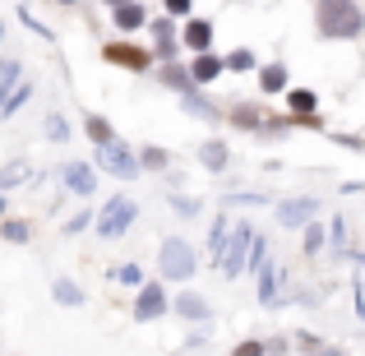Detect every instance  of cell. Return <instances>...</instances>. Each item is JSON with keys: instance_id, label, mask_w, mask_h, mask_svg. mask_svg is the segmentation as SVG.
I'll use <instances>...</instances> for the list:
<instances>
[{"instance_id": "6da1fadb", "label": "cell", "mask_w": 365, "mask_h": 356, "mask_svg": "<svg viewBox=\"0 0 365 356\" xmlns=\"http://www.w3.org/2000/svg\"><path fill=\"white\" fill-rule=\"evenodd\" d=\"M314 28H319V37H361L365 33V14L356 0H319V9H314Z\"/></svg>"}, {"instance_id": "7a4b0ae2", "label": "cell", "mask_w": 365, "mask_h": 356, "mask_svg": "<svg viewBox=\"0 0 365 356\" xmlns=\"http://www.w3.org/2000/svg\"><path fill=\"white\" fill-rule=\"evenodd\" d=\"M158 264H162V278H171V283H190V273H195V250L185 245V240H162V255H158Z\"/></svg>"}, {"instance_id": "3957f363", "label": "cell", "mask_w": 365, "mask_h": 356, "mask_svg": "<svg viewBox=\"0 0 365 356\" xmlns=\"http://www.w3.org/2000/svg\"><path fill=\"white\" fill-rule=\"evenodd\" d=\"M130 223H134V199L116 195L107 208H102V218H98V232H102V236H125V232H130Z\"/></svg>"}, {"instance_id": "277c9868", "label": "cell", "mask_w": 365, "mask_h": 356, "mask_svg": "<svg viewBox=\"0 0 365 356\" xmlns=\"http://www.w3.org/2000/svg\"><path fill=\"white\" fill-rule=\"evenodd\" d=\"M255 245V236H250V227L245 223H236V232H232V240L222 245V268L227 273H241V264H245V250Z\"/></svg>"}, {"instance_id": "5b68a950", "label": "cell", "mask_w": 365, "mask_h": 356, "mask_svg": "<svg viewBox=\"0 0 365 356\" xmlns=\"http://www.w3.org/2000/svg\"><path fill=\"white\" fill-rule=\"evenodd\" d=\"M102 56H107L111 65H125V70H148V51H143V46H130V42L102 46Z\"/></svg>"}, {"instance_id": "8992f818", "label": "cell", "mask_w": 365, "mask_h": 356, "mask_svg": "<svg viewBox=\"0 0 365 356\" xmlns=\"http://www.w3.org/2000/svg\"><path fill=\"white\" fill-rule=\"evenodd\" d=\"M98 162H102L107 171H116V176H125V180L134 176V158H130V153L120 148L116 139H111V143H98Z\"/></svg>"}, {"instance_id": "52a82bcc", "label": "cell", "mask_w": 365, "mask_h": 356, "mask_svg": "<svg viewBox=\"0 0 365 356\" xmlns=\"http://www.w3.org/2000/svg\"><path fill=\"white\" fill-rule=\"evenodd\" d=\"M162 310H167V296H162V287H158V283H148V287L139 292V301H134V320L148 324V320H158Z\"/></svg>"}, {"instance_id": "ba28073f", "label": "cell", "mask_w": 365, "mask_h": 356, "mask_svg": "<svg viewBox=\"0 0 365 356\" xmlns=\"http://www.w3.org/2000/svg\"><path fill=\"white\" fill-rule=\"evenodd\" d=\"M314 208H319L314 199H287V204H277V218H282L287 227H305L314 218Z\"/></svg>"}, {"instance_id": "9c48e42d", "label": "cell", "mask_w": 365, "mask_h": 356, "mask_svg": "<svg viewBox=\"0 0 365 356\" xmlns=\"http://www.w3.org/2000/svg\"><path fill=\"white\" fill-rule=\"evenodd\" d=\"M180 42H185L190 51H208V42H213V24H208V19H190L185 33H180Z\"/></svg>"}, {"instance_id": "30bf717a", "label": "cell", "mask_w": 365, "mask_h": 356, "mask_svg": "<svg viewBox=\"0 0 365 356\" xmlns=\"http://www.w3.org/2000/svg\"><path fill=\"white\" fill-rule=\"evenodd\" d=\"M65 185H70L74 195H93V190H98V180H93V167H83V162H70V167H65Z\"/></svg>"}, {"instance_id": "8fae6325", "label": "cell", "mask_w": 365, "mask_h": 356, "mask_svg": "<svg viewBox=\"0 0 365 356\" xmlns=\"http://www.w3.org/2000/svg\"><path fill=\"white\" fill-rule=\"evenodd\" d=\"M222 70H227V61H217V56H208V51H199V56H195V65H190L195 83H208V79H217Z\"/></svg>"}, {"instance_id": "7c38bea8", "label": "cell", "mask_w": 365, "mask_h": 356, "mask_svg": "<svg viewBox=\"0 0 365 356\" xmlns=\"http://www.w3.org/2000/svg\"><path fill=\"white\" fill-rule=\"evenodd\" d=\"M116 9V28L120 33H134V28L143 24V5H134V0H120V5H111Z\"/></svg>"}, {"instance_id": "4fadbf2b", "label": "cell", "mask_w": 365, "mask_h": 356, "mask_svg": "<svg viewBox=\"0 0 365 356\" xmlns=\"http://www.w3.org/2000/svg\"><path fill=\"white\" fill-rule=\"evenodd\" d=\"M287 107H292L296 116H314V107H319V98H314L310 88H292V93H287Z\"/></svg>"}, {"instance_id": "5bb4252c", "label": "cell", "mask_w": 365, "mask_h": 356, "mask_svg": "<svg viewBox=\"0 0 365 356\" xmlns=\"http://www.w3.org/2000/svg\"><path fill=\"white\" fill-rule=\"evenodd\" d=\"M199 158H204V167H208V171H222L232 153H227V143H204V148H199Z\"/></svg>"}, {"instance_id": "9a60e30c", "label": "cell", "mask_w": 365, "mask_h": 356, "mask_svg": "<svg viewBox=\"0 0 365 356\" xmlns=\"http://www.w3.org/2000/svg\"><path fill=\"white\" fill-rule=\"evenodd\" d=\"M153 42H158V56H171L176 37H171V19H153Z\"/></svg>"}, {"instance_id": "2e32d148", "label": "cell", "mask_w": 365, "mask_h": 356, "mask_svg": "<svg viewBox=\"0 0 365 356\" xmlns=\"http://www.w3.org/2000/svg\"><path fill=\"white\" fill-rule=\"evenodd\" d=\"M259 83H264V93H282L287 88V70H282V65H264Z\"/></svg>"}, {"instance_id": "e0dca14e", "label": "cell", "mask_w": 365, "mask_h": 356, "mask_svg": "<svg viewBox=\"0 0 365 356\" xmlns=\"http://www.w3.org/2000/svg\"><path fill=\"white\" fill-rule=\"evenodd\" d=\"M176 310L185 315V320H208V305L199 301V296H190V292H185V296H180V301H176Z\"/></svg>"}, {"instance_id": "ac0fdd59", "label": "cell", "mask_w": 365, "mask_h": 356, "mask_svg": "<svg viewBox=\"0 0 365 356\" xmlns=\"http://www.w3.org/2000/svg\"><path fill=\"white\" fill-rule=\"evenodd\" d=\"M51 292H56V301H61V305H79V301H83V292L70 283V278H61V283H56Z\"/></svg>"}, {"instance_id": "d6986e66", "label": "cell", "mask_w": 365, "mask_h": 356, "mask_svg": "<svg viewBox=\"0 0 365 356\" xmlns=\"http://www.w3.org/2000/svg\"><path fill=\"white\" fill-rule=\"evenodd\" d=\"M24 176H28V162H9V167L5 171H0V185H24Z\"/></svg>"}, {"instance_id": "ffe728a7", "label": "cell", "mask_w": 365, "mask_h": 356, "mask_svg": "<svg viewBox=\"0 0 365 356\" xmlns=\"http://www.w3.org/2000/svg\"><path fill=\"white\" fill-rule=\"evenodd\" d=\"M162 83H171V88L185 93L190 83H195V74H185V70H176V65H167V70H162Z\"/></svg>"}, {"instance_id": "44dd1931", "label": "cell", "mask_w": 365, "mask_h": 356, "mask_svg": "<svg viewBox=\"0 0 365 356\" xmlns=\"http://www.w3.org/2000/svg\"><path fill=\"white\" fill-rule=\"evenodd\" d=\"M0 236L14 240V245H24V240H28V223H14V218H9V223H0Z\"/></svg>"}, {"instance_id": "7402d4cb", "label": "cell", "mask_w": 365, "mask_h": 356, "mask_svg": "<svg viewBox=\"0 0 365 356\" xmlns=\"http://www.w3.org/2000/svg\"><path fill=\"white\" fill-rule=\"evenodd\" d=\"M88 139L93 143H111V125L102 121V116H88Z\"/></svg>"}, {"instance_id": "603a6c76", "label": "cell", "mask_w": 365, "mask_h": 356, "mask_svg": "<svg viewBox=\"0 0 365 356\" xmlns=\"http://www.w3.org/2000/svg\"><path fill=\"white\" fill-rule=\"evenodd\" d=\"M227 70H236V74L255 70V56H250V51H232V56H227Z\"/></svg>"}, {"instance_id": "cb8c5ba5", "label": "cell", "mask_w": 365, "mask_h": 356, "mask_svg": "<svg viewBox=\"0 0 365 356\" xmlns=\"http://www.w3.org/2000/svg\"><path fill=\"white\" fill-rule=\"evenodd\" d=\"M259 296H264V301H277V292H273V268L264 264V273H259Z\"/></svg>"}, {"instance_id": "d4e9b609", "label": "cell", "mask_w": 365, "mask_h": 356, "mask_svg": "<svg viewBox=\"0 0 365 356\" xmlns=\"http://www.w3.org/2000/svg\"><path fill=\"white\" fill-rule=\"evenodd\" d=\"M46 134H51V139L61 143V139H65L70 130H65V121H61V116H46Z\"/></svg>"}, {"instance_id": "484cf974", "label": "cell", "mask_w": 365, "mask_h": 356, "mask_svg": "<svg viewBox=\"0 0 365 356\" xmlns=\"http://www.w3.org/2000/svg\"><path fill=\"white\" fill-rule=\"evenodd\" d=\"M143 167H167V153L162 148H143Z\"/></svg>"}, {"instance_id": "4316f807", "label": "cell", "mask_w": 365, "mask_h": 356, "mask_svg": "<svg viewBox=\"0 0 365 356\" xmlns=\"http://www.w3.org/2000/svg\"><path fill=\"white\" fill-rule=\"evenodd\" d=\"M319 245H324V232H319V227H310V232H305V250L319 255Z\"/></svg>"}, {"instance_id": "83f0119b", "label": "cell", "mask_w": 365, "mask_h": 356, "mask_svg": "<svg viewBox=\"0 0 365 356\" xmlns=\"http://www.w3.org/2000/svg\"><path fill=\"white\" fill-rule=\"evenodd\" d=\"M190 5L195 0H167V14H190Z\"/></svg>"}, {"instance_id": "f1b7e54d", "label": "cell", "mask_w": 365, "mask_h": 356, "mask_svg": "<svg viewBox=\"0 0 365 356\" xmlns=\"http://www.w3.org/2000/svg\"><path fill=\"white\" fill-rule=\"evenodd\" d=\"M116 278H120V283H139V268L125 264V268H116Z\"/></svg>"}, {"instance_id": "f546056e", "label": "cell", "mask_w": 365, "mask_h": 356, "mask_svg": "<svg viewBox=\"0 0 365 356\" xmlns=\"http://www.w3.org/2000/svg\"><path fill=\"white\" fill-rule=\"evenodd\" d=\"M356 292H361V315H365V278L356 283Z\"/></svg>"}, {"instance_id": "4dcf8cb0", "label": "cell", "mask_w": 365, "mask_h": 356, "mask_svg": "<svg viewBox=\"0 0 365 356\" xmlns=\"http://www.w3.org/2000/svg\"><path fill=\"white\" fill-rule=\"evenodd\" d=\"M56 5H74V0H56Z\"/></svg>"}, {"instance_id": "1f68e13d", "label": "cell", "mask_w": 365, "mask_h": 356, "mask_svg": "<svg viewBox=\"0 0 365 356\" xmlns=\"http://www.w3.org/2000/svg\"><path fill=\"white\" fill-rule=\"evenodd\" d=\"M0 213H5V199H0Z\"/></svg>"}, {"instance_id": "d6a6232c", "label": "cell", "mask_w": 365, "mask_h": 356, "mask_svg": "<svg viewBox=\"0 0 365 356\" xmlns=\"http://www.w3.org/2000/svg\"><path fill=\"white\" fill-rule=\"evenodd\" d=\"M107 5H120V0H107Z\"/></svg>"}]
</instances>
